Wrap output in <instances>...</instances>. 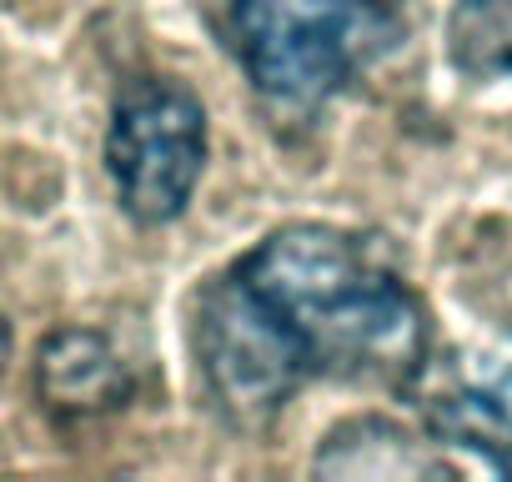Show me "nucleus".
<instances>
[{
	"instance_id": "obj_1",
	"label": "nucleus",
	"mask_w": 512,
	"mask_h": 482,
	"mask_svg": "<svg viewBox=\"0 0 512 482\" xmlns=\"http://www.w3.org/2000/svg\"><path fill=\"white\" fill-rule=\"evenodd\" d=\"M432 352L422 297L367 236L332 221L267 231L191 302V357L231 427H267L307 382L407 392Z\"/></svg>"
},
{
	"instance_id": "obj_2",
	"label": "nucleus",
	"mask_w": 512,
	"mask_h": 482,
	"mask_svg": "<svg viewBox=\"0 0 512 482\" xmlns=\"http://www.w3.org/2000/svg\"><path fill=\"white\" fill-rule=\"evenodd\" d=\"M221 36L262 101L312 111L382 66L407 21L392 0H226Z\"/></svg>"
},
{
	"instance_id": "obj_3",
	"label": "nucleus",
	"mask_w": 512,
	"mask_h": 482,
	"mask_svg": "<svg viewBox=\"0 0 512 482\" xmlns=\"http://www.w3.org/2000/svg\"><path fill=\"white\" fill-rule=\"evenodd\" d=\"M106 171L121 211L136 226L176 221L206 171V106L171 76L121 86L106 126Z\"/></svg>"
},
{
	"instance_id": "obj_4",
	"label": "nucleus",
	"mask_w": 512,
	"mask_h": 482,
	"mask_svg": "<svg viewBox=\"0 0 512 482\" xmlns=\"http://www.w3.org/2000/svg\"><path fill=\"white\" fill-rule=\"evenodd\" d=\"M402 397L417 407L432 442L462 447L512 477V362L482 352H427Z\"/></svg>"
},
{
	"instance_id": "obj_5",
	"label": "nucleus",
	"mask_w": 512,
	"mask_h": 482,
	"mask_svg": "<svg viewBox=\"0 0 512 482\" xmlns=\"http://www.w3.org/2000/svg\"><path fill=\"white\" fill-rule=\"evenodd\" d=\"M131 367L121 347L96 327H61L36 352V392L51 417L61 422H96L126 407Z\"/></svg>"
},
{
	"instance_id": "obj_6",
	"label": "nucleus",
	"mask_w": 512,
	"mask_h": 482,
	"mask_svg": "<svg viewBox=\"0 0 512 482\" xmlns=\"http://www.w3.org/2000/svg\"><path fill=\"white\" fill-rule=\"evenodd\" d=\"M317 477H442L447 462L402 422L382 412H357L337 422L312 457Z\"/></svg>"
},
{
	"instance_id": "obj_7",
	"label": "nucleus",
	"mask_w": 512,
	"mask_h": 482,
	"mask_svg": "<svg viewBox=\"0 0 512 482\" xmlns=\"http://www.w3.org/2000/svg\"><path fill=\"white\" fill-rule=\"evenodd\" d=\"M447 56L467 81H512V0H457Z\"/></svg>"
},
{
	"instance_id": "obj_8",
	"label": "nucleus",
	"mask_w": 512,
	"mask_h": 482,
	"mask_svg": "<svg viewBox=\"0 0 512 482\" xmlns=\"http://www.w3.org/2000/svg\"><path fill=\"white\" fill-rule=\"evenodd\" d=\"M6 362H11V322L0 312V377H6Z\"/></svg>"
}]
</instances>
